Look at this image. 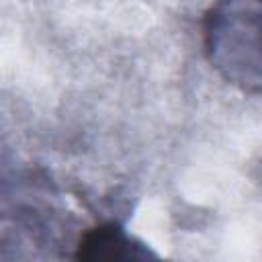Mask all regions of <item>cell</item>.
<instances>
[{"label":"cell","mask_w":262,"mask_h":262,"mask_svg":"<svg viewBox=\"0 0 262 262\" xmlns=\"http://www.w3.org/2000/svg\"><path fill=\"white\" fill-rule=\"evenodd\" d=\"M209 59L246 90H262V0H219L205 25Z\"/></svg>","instance_id":"1"},{"label":"cell","mask_w":262,"mask_h":262,"mask_svg":"<svg viewBox=\"0 0 262 262\" xmlns=\"http://www.w3.org/2000/svg\"><path fill=\"white\" fill-rule=\"evenodd\" d=\"M80 258L84 260H137L147 258L141 244H135L121 227L100 225L80 242Z\"/></svg>","instance_id":"2"}]
</instances>
